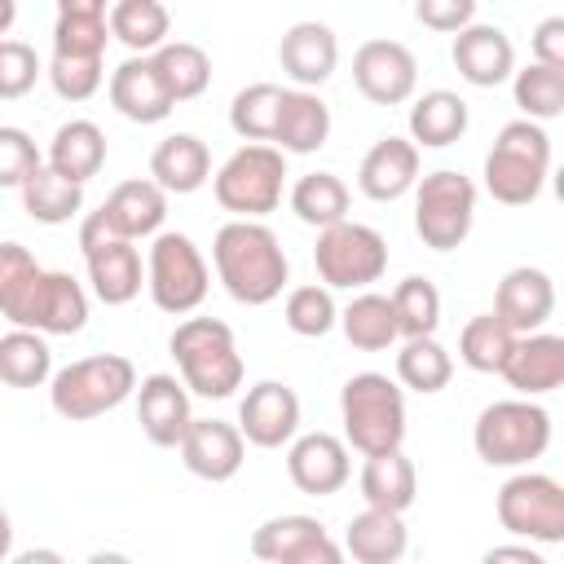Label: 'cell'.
Returning a JSON list of instances; mask_svg holds the SVG:
<instances>
[{
    "label": "cell",
    "instance_id": "cell-12",
    "mask_svg": "<svg viewBox=\"0 0 564 564\" xmlns=\"http://www.w3.org/2000/svg\"><path fill=\"white\" fill-rule=\"evenodd\" d=\"M494 511L511 538H529L542 546L564 542V485L546 471H516L498 489Z\"/></svg>",
    "mask_w": 564,
    "mask_h": 564
},
{
    "label": "cell",
    "instance_id": "cell-38",
    "mask_svg": "<svg viewBox=\"0 0 564 564\" xmlns=\"http://www.w3.org/2000/svg\"><path fill=\"white\" fill-rule=\"evenodd\" d=\"M397 379H401V388H410L419 397H432L454 379V357L436 335L405 339L401 352H397Z\"/></svg>",
    "mask_w": 564,
    "mask_h": 564
},
{
    "label": "cell",
    "instance_id": "cell-17",
    "mask_svg": "<svg viewBox=\"0 0 564 564\" xmlns=\"http://www.w3.org/2000/svg\"><path fill=\"white\" fill-rule=\"evenodd\" d=\"M176 449H181V463L189 467V476L212 480V485L234 480L242 471V458H247L242 432L225 419H194Z\"/></svg>",
    "mask_w": 564,
    "mask_h": 564
},
{
    "label": "cell",
    "instance_id": "cell-37",
    "mask_svg": "<svg viewBox=\"0 0 564 564\" xmlns=\"http://www.w3.org/2000/svg\"><path fill=\"white\" fill-rule=\"evenodd\" d=\"M291 212L317 234L348 220V185L335 172H308L291 185Z\"/></svg>",
    "mask_w": 564,
    "mask_h": 564
},
{
    "label": "cell",
    "instance_id": "cell-26",
    "mask_svg": "<svg viewBox=\"0 0 564 564\" xmlns=\"http://www.w3.org/2000/svg\"><path fill=\"white\" fill-rule=\"evenodd\" d=\"M330 137V106L317 93L304 88H282L278 106V128H273V150L278 154H313Z\"/></svg>",
    "mask_w": 564,
    "mask_h": 564
},
{
    "label": "cell",
    "instance_id": "cell-46",
    "mask_svg": "<svg viewBox=\"0 0 564 564\" xmlns=\"http://www.w3.org/2000/svg\"><path fill=\"white\" fill-rule=\"evenodd\" d=\"M40 260L22 247V242H0V317H18V308L26 304L35 278H40Z\"/></svg>",
    "mask_w": 564,
    "mask_h": 564
},
{
    "label": "cell",
    "instance_id": "cell-45",
    "mask_svg": "<svg viewBox=\"0 0 564 564\" xmlns=\"http://www.w3.org/2000/svg\"><path fill=\"white\" fill-rule=\"evenodd\" d=\"M326 524L317 516H304V511H291V516H273L264 520L256 533H251V555L264 560V564H282L300 542H308L313 533H322Z\"/></svg>",
    "mask_w": 564,
    "mask_h": 564
},
{
    "label": "cell",
    "instance_id": "cell-21",
    "mask_svg": "<svg viewBox=\"0 0 564 564\" xmlns=\"http://www.w3.org/2000/svg\"><path fill=\"white\" fill-rule=\"evenodd\" d=\"M278 62H282V70L291 75L295 88L317 93L339 66V40L326 22H295L278 40Z\"/></svg>",
    "mask_w": 564,
    "mask_h": 564
},
{
    "label": "cell",
    "instance_id": "cell-15",
    "mask_svg": "<svg viewBox=\"0 0 564 564\" xmlns=\"http://www.w3.org/2000/svg\"><path fill=\"white\" fill-rule=\"evenodd\" d=\"M234 427L256 449H282V445H291L295 432H300V397H295V388H286L278 379H260L256 388H247Z\"/></svg>",
    "mask_w": 564,
    "mask_h": 564
},
{
    "label": "cell",
    "instance_id": "cell-16",
    "mask_svg": "<svg viewBox=\"0 0 564 564\" xmlns=\"http://www.w3.org/2000/svg\"><path fill=\"white\" fill-rule=\"evenodd\" d=\"M286 476L308 498L339 494L348 485V476H352L344 436H335V432H304V436H295L291 449H286Z\"/></svg>",
    "mask_w": 564,
    "mask_h": 564
},
{
    "label": "cell",
    "instance_id": "cell-57",
    "mask_svg": "<svg viewBox=\"0 0 564 564\" xmlns=\"http://www.w3.org/2000/svg\"><path fill=\"white\" fill-rule=\"evenodd\" d=\"M13 18H18V4L13 0H0V35L13 26Z\"/></svg>",
    "mask_w": 564,
    "mask_h": 564
},
{
    "label": "cell",
    "instance_id": "cell-48",
    "mask_svg": "<svg viewBox=\"0 0 564 564\" xmlns=\"http://www.w3.org/2000/svg\"><path fill=\"white\" fill-rule=\"evenodd\" d=\"M40 75H44V70H40V57H35L31 44H22V40H0V101L26 97Z\"/></svg>",
    "mask_w": 564,
    "mask_h": 564
},
{
    "label": "cell",
    "instance_id": "cell-7",
    "mask_svg": "<svg viewBox=\"0 0 564 564\" xmlns=\"http://www.w3.org/2000/svg\"><path fill=\"white\" fill-rule=\"evenodd\" d=\"M145 286H150V300L159 313H172V317L194 313L212 286V273H207L198 242L181 229L154 234L150 256H145Z\"/></svg>",
    "mask_w": 564,
    "mask_h": 564
},
{
    "label": "cell",
    "instance_id": "cell-24",
    "mask_svg": "<svg viewBox=\"0 0 564 564\" xmlns=\"http://www.w3.org/2000/svg\"><path fill=\"white\" fill-rule=\"evenodd\" d=\"M110 106L132 123H163L172 115V97L150 57H128L110 70Z\"/></svg>",
    "mask_w": 564,
    "mask_h": 564
},
{
    "label": "cell",
    "instance_id": "cell-20",
    "mask_svg": "<svg viewBox=\"0 0 564 564\" xmlns=\"http://www.w3.org/2000/svg\"><path fill=\"white\" fill-rule=\"evenodd\" d=\"M458 75L471 84V88H498L502 79L516 75V44L502 26L494 22H471L467 31L454 35V48H449Z\"/></svg>",
    "mask_w": 564,
    "mask_h": 564
},
{
    "label": "cell",
    "instance_id": "cell-52",
    "mask_svg": "<svg viewBox=\"0 0 564 564\" xmlns=\"http://www.w3.org/2000/svg\"><path fill=\"white\" fill-rule=\"evenodd\" d=\"M282 564H344V546L322 529V533H313L308 542H300Z\"/></svg>",
    "mask_w": 564,
    "mask_h": 564
},
{
    "label": "cell",
    "instance_id": "cell-31",
    "mask_svg": "<svg viewBox=\"0 0 564 564\" xmlns=\"http://www.w3.org/2000/svg\"><path fill=\"white\" fill-rule=\"evenodd\" d=\"M467 123H471L467 101L449 88H432V93L414 97V106H410V145L445 150L467 132Z\"/></svg>",
    "mask_w": 564,
    "mask_h": 564
},
{
    "label": "cell",
    "instance_id": "cell-35",
    "mask_svg": "<svg viewBox=\"0 0 564 564\" xmlns=\"http://www.w3.org/2000/svg\"><path fill=\"white\" fill-rule=\"evenodd\" d=\"M339 330L352 348L361 352H383L388 344H397V317H392V304L388 295L379 291H357L344 308H339Z\"/></svg>",
    "mask_w": 564,
    "mask_h": 564
},
{
    "label": "cell",
    "instance_id": "cell-39",
    "mask_svg": "<svg viewBox=\"0 0 564 564\" xmlns=\"http://www.w3.org/2000/svg\"><path fill=\"white\" fill-rule=\"evenodd\" d=\"M53 379V352L48 339L35 330H9L0 335V383L9 388H40Z\"/></svg>",
    "mask_w": 564,
    "mask_h": 564
},
{
    "label": "cell",
    "instance_id": "cell-43",
    "mask_svg": "<svg viewBox=\"0 0 564 564\" xmlns=\"http://www.w3.org/2000/svg\"><path fill=\"white\" fill-rule=\"evenodd\" d=\"M511 93H516V106L524 110V119L538 123V128L546 119L564 115V70H555V66L529 62L524 70L511 75Z\"/></svg>",
    "mask_w": 564,
    "mask_h": 564
},
{
    "label": "cell",
    "instance_id": "cell-13",
    "mask_svg": "<svg viewBox=\"0 0 564 564\" xmlns=\"http://www.w3.org/2000/svg\"><path fill=\"white\" fill-rule=\"evenodd\" d=\"M352 84L375 106H401L419 88V62L401 40H366L352 53Z\"/></svg>",
    "mask_w": 564,
    "mask_h": 564
},
{
    "label": "cell",
    "instance_id": "cell-14",
    "mask_svg": "<svg viewBox=\"0 0 564 564\" xmlns=\"http://www.w3.org/2000/svg\"><path fill=\"white\" fill-rule=\"evenodd\" d=\"M84 322H88V291L62 269H44L13 317L18 330H35V335H75L84 330Z\"/></svg>",
    "mask_w": 564,
    "mask_h": 564
},
{
    "label": "cell",
    "instance_id": "cell-18",
    "mask_svg": "<svg viewBox=\"0 0 564 564\" xmlns=\"http://www.w3.org/2000/svg\"><path fill=\"white\" fill-rule=\"evenodd\" d=\"M555 313V282L546 269L520 264L511 273H502L498 291H494V317L511 330V335H533L551 322Z\"/></svg>",
    "mask_w": 564,
    "mask_h": 564
},
{
    "label": "cell",
    "instance_id": "cell-22",
    "mask_svg": "<svg viewBox=\"0 0 564 564\" xmlns=\"http://www.w3.org/2000/svg\"><path fill=\"white\" fill-rule=\"evenodd\" d=\"M502 379L524 401L555 392L564 383V335H551V330L516 335V344L507 352V366H502Z\"/></svg>",
    "mask_w": 564,
    "mask_h": 564
},
{
    "label": "cell",
    "instance_id": "cell-53",
    "mask_svg": "<svg viewBox=\"0 0 564 564\" xmlns=\"http://www.w3.org/2000/svg\"><path fill=\"white\" fill-rule=\"evenodd\" d=\"M480 564H546V555L524 542H502V546H489L480 555Z\"/></svg>",
    "mask_w": 564,
    "mask_h": 564
},
{
    "label": "cell",
    "instance_id": "cell-50",
    "mask_svg": "<svg viewBox=\"0 0 564 564\" xmlns=\"http://www.w3.org/2000/svg\"><path fill=\"white\" fill-rule=\"evenodd\" d=\"M414 18L432 31H445V35H458L476 22V4L471 0H419L414 4Z\"/></svg>",
    "mask_w": 564,
    "mask_h": 564
},
{
    "label": "cell",
    "instance_id": "cell-44",
    "mask_svg": "<svg viewBox=\"0 0 564 564\" xmlns=\"http://www.w3.org/2000/svg\"><path fill=\"white\" fill-rule=\"evenodd\" d=\"M282 322L291 335L300 339H322L326 330L339 326V308H335V295L322 286V282H308V286H295L286 295V308H282Z\"/></svg>",
    "mask_w": 564,
    "mask_h": 564
},
{
    "label": "cell",
    "instance_id": "cell-10",
    "mask_svg": "<svg viewBox=\"0 0 564 564\" xmlns=\"http://www.w3.org/2000/svg\"><path fill=\"white\" fill-rule=\"evenodd\" d=\"M313 269H317L326 291H366L388 269V242L375 225L339 220V225L317 234Z\"/></svg>",
    "mask_w": 564,
    "mask_h": 564
},
{
    "label": "cell",
    "instance_id": "cell-36",
    "mask_svg": "<svg viewBox=\"0 0 564 564\" xmlns=\"http://www.w3.org/2000/svg\"><path fill=\"white\" fill-rule=\"evenodd\" d=\"M22 207L31 220L40 225H66L70 216L84 212V185L57 176L48 163H40L26 181H22Z\"/></svg>",
    "mask_w": 564,
    "mask_h": 564
},
{
    "label": "cell",
    "instance_id": "cell-47",
    "mask_svg": "<svg viewBox=\"0 0 564 564\" xmlns=\"http://www.w3.org/2000/svg\"><path fill=\"white\" fill-rule=\"evenodd\" d=\"M44 75H48V84L62 101H88L106 84L101 62H88V57H53Z\"/></svg>",
    "mask_w": 564,
    "mask_h": 564
},
{
    "label": "cell",
    "instance_id": "cell-6",
    "mask_svg": "<svg viewBox=\"0 0 564 564\" xmlns=\"http://www.w3.org/2000/svg\"><path fill=\"white\" fill-rule=\"evenodd\" d=\"M476 458L489 467H524L546 454L551 445V414L538 401L511 397V401H489L476 414L471 427Z\"/></svg>",
    "mask_w": 564,
    "mask_h": 564
},
{
    "label": "cell",
    "instance_id": "cell-40",
    "mask_svg": "<svg viewBox=\"0 0 564 564\" xmlns=\"http://www.w3.org/2000/svg\"><path fill=\"white\" fill-rule=\"evenodd\" d=\"M392 304V317H397V335L405 339H423V335H436L441 326V291L432 278L423 273H410L397 282V291L388 295Z\"/></svg>",
    "mask_w": 564,
    "mask_h": 564
},
{
    "label": "cell",
    "instance_id": "cell-9",
    "mask_svg": "<svg viewBox=\"0 0 564 564\" xmlns=\"http://www.w3.org/2000/svg\"><path fill=\"white\" fill-rule=\"evenodd\" d=\"M476 225V185L471 176L441 167L414 181V234L432 251H454Z\"/></svg>",
    "mask_w": 564,
    "mask_h": 564
},
{
    "label": "cell",
    "instance_id": "cell-55",
    "mask_svg": "<svg viewBox=\"0 0 564 564\" xmlns=\"http://www.w3.org/2000/svg\"><path fill=\"white\" fill-rule=\"evenodd\" d=\"M9 551H13V520H9V511L0 507V564L9 560Z\"/></svg>",
    "mask_w": 564,
    "mask_h": 564
},
{
    "label": "cell",
    "instance_id": "cell-42",
    "mask_svg": "<svg viewBox=\"0 0 564 564\" xmlns=\"http://www.w3.org/2000/svg\"><path fill=\"white\" fill-rule=\"evenodd\" d=\"M511 344H516V335L494 313H480L458 330V361L476 375H502Z\"/></svg>",
    "mask_w": 564,
    "mask_h": 564
},
{
    "label": "cell",
    "instance_id": "cell-19",
    "mask_svg": "<svg viewBox=\"0 0 564 564\" xmlns=\"http://www.w3.org/2000/svg\"><path fill=\"white\" fill-rule=\"evenodd\" d=\"M137 423H141V432H145L150 445L176 449L181 436H185V427L194 423L185 383L176 375H163V370L159 375H145L137 383Z\"/></svg>",
    "mask_w": 564,
    "mask_h": 564
},
{
    "label": "cell",
    "instance_id": "cell-2",
    "mask_svg": "<svg viewBox=\"0 0 564 564\" xmlns=\"http://www.w3.org/2000/svg\"><path fill=\"white\" fill-rule=\"evenodd\" d=\"M176 366H181V383L185 392H198L207 401H225L234 397V388H242V352L238 339L229 330V322L220 317H185L172 339H167Z\"/></svg>",
    "mask_w": 564,
    "mask_h": 564
},
{
    "label": "cell",
    "instance_id": "cell-11",
    "mask_svg": "<svg viewBox=\"0 0 564 564\" xmlns=\"http://www.w3.org/2000/svg\"><path fill=\"white\" fill-rule=\"evenodd\" d=\"M79 251H84V264H88V286L106 308L132 304L141 295V282H145L141 251L128 238H119L101 220V212H88L79 220Z\"/></svg>",
    "mask_w": 564,
    "mask_h": 564
},
{
    "label": "cell",
    "instance_id": "cell-30",
    "mask_svg": "<svg viewBox=\"0 0 564 564\" xmlns=\"http://www.w3.org/2000/svg\"><path fill=\"white\" fill-rule=\"evenodd\" d=\"M344 555H352L357 564H401L405 546H410V529L401 516H388V511H375L366 507L361 516L348 520L344 529Z\"/></svg>",
    "mask_w": 564,
    "mask_h": 564
},
{
    "label": "cell",
    "instance_id": "cell-28",
    "mask_svg": "<svg viewBox=\"0 0 564 564\" xmlns=\"http://www.w3.org/2000/svg\"><path fill=\"white\" fill-rule=\"evenodd\" d=\"M357 485H361L366 507L388 511V516H405L414 507V498H419V471L401 449L370 454L361 476H357Z\"/></svg>",
    "mask_w": 564,
    "mask_h": 564
},
{
    "label": "cell",
    "instance_id": "cell-54",
    "mask_svg": "<svg viewBox=\"0 0 564 564\" xmlns=\"http://www.w3.org/2000/svg\"><path fill=\"white\" fill-rule=\"evenodd\" d=\"M9 564H66L53 546H31V551H22V555H13Z\"/></svg>",
    "mask_w": 564,
    "mask_h": 564
},
{
    "label": "cell",
    "instance_id": "cell-8",
    "mask_svg": "<svg viewBox=\"0 0 564 564\" xmlns=\"http://www.w3.org/2000/svg\"><path fill=\"white\" fill-rule=\"evenodd\" d=\"M282 181H286V154H278L273 145H242L212 176V194L225 212H234V220H260L278 212Z\"/></svg>",
    "mask_w": 564,
    "mask_h": 564
},
{
    "label": "cell",
    "instance_id": "cell-56",
    "mask_svg": "<svg viewBox=\"0 0 564 564\" xmlns=\"http://www.w3.org/2000/svg\"><path fill=\"white\" fill-rule=\"evenodd\" d=\"M84 564H132V555H123V551H93Z\"/></svg>",
    "mask_w": 564,
    "mask_h": 564
},
{
    "label": "cell",
    "instance_id": "cell-29",
    "mask_svg": "<svg viewBox=\"0 0 564 564\" xmlns=\"http://www.w3.org/2000/svg\"><path fill=\"white\" fill-rule=\"evenodd\" d=\"M110 40L106 0H62L53 22V57H88L101 62Z\"/></svg>",
    "mask_w": 564,
    "mask_h": 564
},
{
    "label": "cell",
    "instance_id": "cell-4",
    "mask_svg": "<svg viewBox=\"0 0 564 564\" xmlns=\"http://www.w3.org/2000/svg\"><path fill=\"white\" fill-rule=\"evenodd\" d=\"M137 392V366L123 352H93L79 357L70 366H62L48 379V405L70 419V423H88L110 414L115 405H123Z\"/></svg>",
    "mask_w": 564,
    "mask_h": 564
},
{
    "label": "cell",
    "instance_id": "cell-5",
    "mask_svg": "<svg viewBox=\"0 0 564 564\" xmlns=\"http://www.w3.org/2000/svg\"><path fill=\"white\" fill-rule=\"evenodd\" d=\"M551 172V137L529 119L502 123L494 150L485 154V189L502 207H529Z\"/></svg>",
    "mask_w": 564,
    "mask_h": 564
},
{
    "label": "cell",
    "instance_id": "cell-27",
    "mask_svg": "<svg viewBox=\"0 0 564 564\" xmlns=\"http://www.w3.org/2000/svg\"><path fill=\"white\" fill-rule=\"evenodd\" d=\"M212 176V150L194 132H172L150 154V181L163 194H194Z\"/></svg>",
    "mask_w": 564,
    "mask_h": 564
},
{
    "label": "cell",
    "instance_id": "cell-34",
    "mask_svg": "<svg viewBox=\"0 0 564 564\" xmlns=\"http://www.w3.org/2000/svg\"><path fill=\"white\" fill-rule=\"evenodd\" d=\"M150 62H154V70H159V79L176 106L203 97L212 84V57H207V48H198L189 40H167L159 53H150Z\"/></svg>",
    "mask_w": 564,
    "mask_h": 564
},
{
    "label": "cell",
    "instance_id": "cell-41",
    "mask_svg": "<svg viewBox=\"0 0 564 564\" xmlns=\"http://www.w3.org/2000/svg\"><path fill=\"white\" fill-rule=\"evenodd\" d=\"M278 106H282V88L260 79L238 88V97L229 101V128L247 141V145H269L273 128H278Z\"/></svg>",
    "mask_w": 564,
    "mask_h": 564
},
{
    "label": "cell",
    "instance_id": "cell-49",
    "mask_svg": "<svg viewBox=\"0 0 564 564\" xmlns=\"http://www.w3.org/2000/svg\"><path fill=\"white\" fill-rule=\"evenodd\" d=\"M40 150L31 141L26 128H13V123H0V189H22V181L40 167Z\"/></svg>",
    "mask_w": 564,
    "mask_h": 564
},
{
    "label": "cell",
    "instance_id": "cell-51",
    "mask_svg": "<svg viewBox=\"0 0 564 564\" xmlns=\"http://www.w3.org/2000/svg\"><path fill=\"white\" fill-rule=\"evenodd\" d=\"M533 62L564 70V18H546L533 31Z\"/></svg>",
    "mask_w": 564,
    "mask_h": 564
},
{
    "label": "cell",
    "instance_id": "cell-32",
    "mask_svg": "<svg viewBox=\"0 0 564 564\" xmlns=\"http://www.w3.org/2000/svg\"><path fill=\"white\" fill-rule=\"evenodd\" d=\"M48 167L75 185L93 181L106 167V132L93 119H70L48 141Z\"/></svg>",
    "mask_w": 564,
    "mask_h": 564
},
{
    "label": "cell",
    "instance_id": "cell-23",
    "mask_svg": "<svg viewBox=\"0 0 564 564\" xmlns=\"http://www.w3.org/2000/svg\"><path fill=\"white\" fill-rule=\"evenodd\" d=\"M419 181V150L410 145V137H383L361 154L357 167V185L370 203H397L401 194H410Z\"/></svg>",
    "mask_w": 564,
    "mask_h": 564
},
{
    "label": "cell",
    "instance_id": "cell-3",
    "mask_svg": "<svg viewBox=\"0 0 564 564\" xmlns=\"http://www.w3.org/2000/svg\"><path fill=\"white\" fill-rule=\"evenodd\" d=\"M344 445L357 454H388L405 441V392L379 370H361L339 388Z\"/></svg>",
    "mask_w": 564,
    "mask_h": 564
},
{
    "label": "cell",
    "instance_id": "cell-1",
    "mask_svg": "<svg viewBox=\"0 0 564 564\" xmlns=\"http://www.w3.org/2000/svg\"><path fill=\"white\" fill-rule=\"evenodd\" d=\"M212 264H216V278L225 282V291L247 308H260V304L278 300L286 278H291L286 251H282L278 234L264 220L220 225L216 238H212Z\"/></svg>",
    "mask_w": 564,
    "mask_h": 564
},
{
    "label": "cell",
    "instance_id": "cell-33",
    "mask_svg": "<svg viewBox=\"0 0 564 564\" xmlns=\"http://www.w3.org/2000/svg\"><path fill=\"white\" fill-rule=\"evenodd\" d=\"M106 26L123 48H132V57H150L167 44L172 13L159 0H119L106 9Z\"/></svg>",
    "mask_w": 564,
    "mask_h": 564
},
{
    "label": "cell",
    "instance_id": "cell-25",
    "mask_svg": "<svg viewBox=\"0 0 564 564\" xmlns=\"http://www.w3.org/2000/svg\"><path fill=\"white\" fill-rule=\"evenodd\" d=\"M97 212H101V220H106V225H110L119 238L137 242V238L163 234L167 194H163V189H159L150 176H137V181L115 185V189H110V198H106Z\"/></svg>",
    "mask_w": 564,
    "mask_h": 564
}]
</instances>
